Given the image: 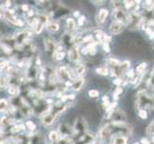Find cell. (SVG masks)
<instances>
[{"label":"cell","instance_id":"cell-1","mask_svg":"<svg viewBox=\"0 0 154 144\" xmlns=\"http://www.w3.org/2000/svg\"><path fill=\"white\" fill-rule=\"evenodd\" d=\"M137 108L141 110L154 109V96L147 94L146 91H141L138 94Z\"/></svg>","mask_w":154,"mask_h":144},{"label":"cell","instance_id":"cell-2","mask_svg":"<svg viewBox=\"0 0 154 144\" xmlns=\"http://www.w3.org/2000/svg\"><path fill=\"white\" fill-rule=\"evenodd\" d=\"M113 18L116 22H120L122 24L128 23V17H127L126 13L123 9H116L113 12Z\"/></svg>","mask_w":154,"mask_h":144},{"label":"cell","instance_id":"cell-3","mask_svg":"<svg viewBox=\"0 0 154 144\" xmlns=\"http://www.w3.org/2000/svg\"><path fill=\"white\" fill-rule=\"evenodd\" d=\"M125 28V25L122 24L120 22H116V21H114V22L110 25L109 27V32L112 35H117V34H120L122 31L124 30Z\"/></svg>","mask_w":154,"mask_h":144},{"label":"cell","instance_id":"cell-4","mask_svg":"<svg viewBox=\"0 0 154 144\" xmlns=\"http://www.w3.org/2000/svg\"><path fill=\"white\" fill-rule=\"evenodd\" d=\"M109 118L114 120V122H125L126 117H125V114L122 113V111H115L114 110L109 114Z\"/></svg>","mask_w":154,"mask_h":144},{"label":"cell","instance_id":"cell-5","mask_svg":"<svg viewBox=\"0 0 154 144\" xmlns=\"http://www.w3.org/2000/svg\"><path fill=\"white\" fill-rule=\"evenodd\" d=\"M141 21H142L141 17L137 13H135V12L132 13L130 14L129 18H128V22H130V25L132 26V27H138Z\"/></svg>","mask_w":154,"mask_h":144},{"label":"cell","instance_id":"cell-6","mask_svg":"<svg viewBox=\"0 0 154 144\" xmlns=\"http://www.w3.org/2000/svg\"><path fill=\"white\" fill-rule=\"evenodd\" d=\"M111 134H112V131H111V129L108 126L103 127L100 131V136L102 138V140H103V141L108 140Z\"/></svg>","mask_w":154,"mask_h":144},{"label":"cell","instance_id":"cell-7","mask_svg":"<svg viewBox=\"0 0 154 144\" xmlns=\"http://www.w3.org/2000/svg\"><path fill=\"white\" fill-rule=\"evenodd\" d=\"M68 57H69V60L71 62H77L79 61V52L78 50V47L74 46L72 47L70 50L68 52Z\"/></svg>","mask_w":154,"mask_h":144},{"label":"cell","instance_id":"cell-8","mask_svg":"<svg viewBox=\"0 0 154 144\" xmlns=\"http://www.w3.org/2000/svg\"><path fill=\"white\" fill-rule=\"evenodd\" d=\"M45 50L49 54H53L55 52V41L52 39H45L44 40Z\"/></svg>","mask_w":154,"mask_h":144},{"label":"cell","instance_id":"cell-9","mask_svg":"<svg viewBox=\"0 0 154 144\" xmlns=\"http://www.w3.org/2000/svg\"><path fill=\"white\" fill-rule=\"evenodd\" d=\"M56 118V113H47L44 114V116L42 117V122L45 124V125H51L53 122L55 121Z\"/></svg>","mask_w":154,"mask_h":144},{"label":"cell","instance_id":"cell-10","mask_svg":"<svg viewBox=\"0 0 154 144\" xmlns=\"http://www.w3.org/2000/svg\"><path fill=\"white\" fill-rule=\"evenodd\" d=\"M60 78L63 80V81H69V80L72 79V76L70 75V73H69V70L68 68L65 67V66H62L60 68Z\"/></svg>","mask_w":154,"mask_h":144},{"label":"cell","instance_id":"cell-11","mask_svg":"<svg viewBox=\"0 0 154 144\" xmlns=\"http://www.w3.org/2000/svg\"><path fill=\"white\" fill-rule=\"evenodd\" d=\"M83 85H84V79L82 77H79L73 82L72 87H73L74 90H76V91H79V90L82 88Z\"/></svg>","mask_w":154,"mask_h":144},{"label":"cell","instance_id":"cell-12","mask_svg":"<svg viewBox=\"0 0 154 144\" xmlns=\"http://www.w3.org/2000/svg\"><path fill=\"white\" fill-rule=\"evenodd\" d=\"M107 15H108V11L106 9L100 10L99 14H98V22L99 23H103L105 21V19H106V18H107Z\"/></svg>","mask_w":154,"mask_h":144},{"label":"cell","instance_id":"cell-13","mask_svg":"<svg viewBox=\"0 0 154 144\" xmlns=\"http://www.w3.org/2000/svg\"><path fill=\"white\" fill-rule=\"evenodd\" d=\"M126 137L121 134L115 136L113 138V144H126Z\"/></svg>","mask_w":154,"mask_h":144},{"label":"cell","instance_id":"cell-14","mask_svg":"<svg viewBox=\"0 0 154 144\" xmlns=\"http://www.w3.org/2000/svg\"><path fill=\"white\" fill-rule=\"evenodd\" d=\"M66 25H67V28H68L69 32H74L77 28V23L74 18H68L66 20Z\"/></svg>","mask_w":154,"mask_h":144},{"label":"cell","instance_id":"cell-15","mask_svg":"<svg viewBox=\"0 0 154 144\" xmlns=\"http://www.w3.org/2000/svg\"><path fill=\"white\" fill-rule=\"evenodd\" d=\"M46 29L48 32H50V33H56V32H57L58 30H60V25L56 22H52V23L47 25Z\"/></svg>","mask_w":154,"mask_h":144},{"label":"cell","instance_id":"cell-16","mask_svg":"<svg viewBox=\"0 0 154 144\" xmlns=\"http://www.w3.org/2000/svg\"><path fill=\"white\" fill-rule=\"evenodd\" d=\"M8 92L13 96H17L19 93V88L17 86H15V85H11L8 88Z\"/></svg>","mask_w":154,"mask_h":144},{"label":"cell","instance_id":"cell-17","mask_svg":"<svg viewBox=\"0 0 154 144\" xmlns=\"http://www.w3.org/2000/svg\"><path fill=\"white\" fill-rule=\"evenodd\" d=\"M118 67L120 68L119 74H123V73H125V71L128 70V68H129V62H128V61H125V62H124L123 63H121V65H120Z\"/></svg>","mask_w":154,"mask_h":144},{"label":"cell","instance_id":"cell-18","mask_svg":"<svg viewBox=\"0 0 154 144\" xmlns=\"http://www.w3.org/2000/svg\"><path fill=\"white\" fill-rule=\"evenodd\" d=\"M84 71H85V66L84 65H78L76 67H75V74L78 76H81L82 75V74L84 73Z\"/></svg>","mask_w":154,"mask_h":144},{"label":"cell","instance_id":"cell-19","mask_svg":"<svg viewBox=\"0 0 154 144\" xmlns=\"http://www.w3.org/2000/svg\"><path fill=\"white\" fill-rule=\"evenodd\" d=\"M58 133L57 131H51L50 134H49V139L52 141V142H57L58 140Z\"/></svg>","mask_w":154,"mask_h":144},{"label":"cell","instance_id":"cell-20","mask_svg":"<svg viewBox=\"0 0 154 144\" xmlns=\"http://www.w3.org/2000/svg\"><path fill=\"white\" fill-rule=\"evenodd\" d=\"M146 132V135L147 136H152L154 134V119L151 121V123L147 126Z\"/></svg>","mask_w":154,"mask_h":144},{"label":"cell","instance_id":"cell-21","mask_svg":"<svg viewBox=\"0 0 154 144\" xmlns=\"http://www.w3.org/2000/svg\"><path fill=\"white\" fill-rule=\"evenodd\" d=\"M108 63H109V66H111L112 67H118L120 65H121V62L118 61V60H116V59L114 58H110L108 59Z\"/></svg>","mask_w":154,"mask_h":144},{"label":"cell","instance_id":"cell-22","mask_svg":"<svg viewBox=\"0 0 154 144\" xmlns=\"http://www.w3.org/2000/svg\"><path fill=\"white\" fill-rule=\"evenodd\" d=\"M144 8L146 11H152L154 9V2L153 1H146L144 3Z\"/></svg>","mask_w":154,"mask_h":144},{"label":"cell","instance_id":"cell-23","mask_svg":"<svg viewBox=\"0 0 154 144\" xmlns=\"http://www.w3.org/2000/svg\"><path fill=\"white\" fill-rule=\"evenodd\" d=\"M146 62H142L141 65H139L137 67H136V72L137 74H142L143 72H144V70L146 69Z\"/></svg>","mask_w":154,"mask_h":144},{"label":"cell","instance_id":"cell-24","mask_svg":"<svg viewBox=\"0 0 154 144\" xmlns=\"http://www.w3.org/2000/svg\"><path fill=\"white\" fill-rule=\"evenodd\" d=\"M88 95L91 98H97V97H99L100 92H99V90H97V89H90L88 91Z\"/></svg>","mask_w":154,"mask_h":144},{"label":"cell","instance_id":"cell-25","mask_svg":"<svg viewBox=\"0 0 154 144\" xmlns=\"http://www.w3.org/2000/svg\"><path fill=\"white\" fill-rule=\"evenodd\" d=\"M96 72L100 75H107L108 74V69L106 67H100L96 69Z\"/></svg>","mask_w":154,"mask_h":144},{"label":"cell","instance_id":"cell-26","mask_svg":"<svg viewBox=\"0 0 154 144\" xmlns=\"http://www.w3.org/2000/svg\"><path fill=\"white\" fill-rule=\"evenodd\" d=\"M8 106V102L5 99H1L0 100V111H3L4 110H6Z\"/></svg>","mask_w":154,"mask_h":144},{"label":"cell","instance_id":"cell-27","mask_svg":"<svg viewBox=\"0 0 154 144\" xmlns=\"http://www.w3.org/2000/svg\"><path fill=\"white\" fill-rule=\"evenodd\" d=\"M65 57V53L64 52H57V54H56V59L57 61H61L63 60V58Z\"/></svg>","mask_w":154,"mask_h":144},{"label":"cell","instance_id":"cell-28","mask_svg":"<svg viewBox=\"0 0 154 144\" xmlns=\"http://www.w3.org/2000/svg\"><path fill=\"white\" fill-rule=\"evenodd\" d=\"M139 116L141 117L142 119H146L147 117V113L146 110H139Z\"/></svg>","mask_w":154,"mask_h":144},{"label":"cell","instance_id":"cell-29","mask_svg":"<svg viewBox=\"0 0 154 144\" xmlns=\"http://www.w3.org/2000/svg\"><path fill=\"white\" fill-rule=\"evenodd\" d=\"M7 81H6V79L5 78H0V88H4L5 87L7 86Z\"/></svg>","mask_w":154,"mask_h":144},{"label":"cell","instance_id":"cell-30","mask_svg":"<svg viewBox=\"0 0 154 144\" xmlns=\"http://www.w3.org/2000/svg\"><path fill=\"white\" fill-rule=\"evenodd\" d=\"M123 3H124V6H125L126 9H130V8L134 5V4H133V3H134L133 1H124Z\"/></svg>","mask_w":154,"mask_h":144},{"label":"cell","instance_id":"cell-31","mask_svg":"<svg viewBox=\"0 0 154 144\" xmlns=\"http://www.w3.org/2000/svg\"><path fill=\"white\" fill-rule=\"evenodd\" d=\"M27 127L29 128V129L31 130V131H33V130H35V123L34 122H32V121H28L27 122Z\"/></svg>","mask_w":154,"mask_h":144},{"label":"cell","instance_id":"cell-32","mask_svg":"<svg viewBox=\"0 0 154 144\" xmlns=\"http://www.w3.org/2000/svg\"><path fill=\"white\" fill-rule=\"evenodd\" d=\"M148 83H149L150 86L154 88V72H153V74L151 75V77L149 78V80H148Z\"/></svg>","mask_w":154,"mask_h":144},{"label":"cell","instance_id":"cell-33","mask_svg":"<svg viewBox=\"0 0 154 144\" xmlns=\"http://www.w3.org/2000/svg\"><path fill=\"white\" fill-rule=\"evenodd\" d=\"M103 50H104L105 52H109V51H110V47H109L108 43H104V42H103Z\"/></svg>","mask_w":154,"mask_h":144},{"label":"cell","instance_id":"cell-34","mask_svg":"<svg viewBox=\"0 0 154 144\" xmlns=\"http://www.w3.org/2000/svg\"><path fill=\"white\" fill-rule=\"evenodd\" d=\"M84 20H85V17H83V15H82V17L79 18V26L82 25L83 22H84Z\"/></svg>","mask_w":154,"mask_h":144},{"label":"cell","instance_id":"cell-35","mask_svg":"<svg viewBox=\"0 0 154 144\" xmlns=\"http://www.w3.org/2000/svg\"><path fill=\"white\" fill-rule=\"evenodd\" d=\"M122 91H123V89H122L121 88H118L116 90H115V92H114V95H116V96H118Z\"/></svg>","mask_w":154,"mask_h":144},{"label":"cell","instance_id":"cell-36","mask_svg":"<svg viewBox=\"0 0 154 144\" xmlns=\"http://www.w3.org/2000/svg\"><path fill=\"white\" fill-rule=\"evenodd\" d=\"M122 83H123V82H122V80H121L120 78H118V79H116V80H114V84H116V85H118V86H119V85H121Z\"/></svg>","mask_w":154,"mask_h":144},{"label":"cell","instance_id":"cell-37","mask_svg":"<svg viewBox=\"0 0 154 144\" xmlns=\"http://www.w3.org/2000/svg\"><path fill=\"white\" fill-rule=\"evenodd\" d=\"M127 76H128L129 78H133L134 77V72L132 71V70L128 71V72H127Z\"/></svg>","mask_w":154,"mask_h":144},{"label":"cell","instance_id":"cell-38","mask_svg":"<svg viewBox=\"0 0 154 144\" xmlns=\"http://www.w3.org/2000/svg\"><path fill=\"white\" fill-rule=\"evenodd\" d=\"M142 143L143 144H150V142L148 141L146 138H142Z\"/></svg>","mask_w":154,"mask_h":144},{"label":"cell","instance_id":"cell-39","mask_svg":"<svg viewBox=\"0 0 154 144\" xmlns=\"http://www.w3.org/2000/svg\"><path fill=\"white\" fill-rule=\"evenodd\" d=\"M22 10L26 11V12H29V7L27 6V5H24V6H22Z\"/></svg>","mask_w":154,"mask_h":144},{"label":"cell","instance_id":"cell-40","mask_svg":"<svg viewBox=\"0 0 154 144\" xmlns=\"http://www.w3.org/2000/svg\"><path fill=\"white\" fill-rule=\"evenodd\" d=\"M93 3H96V5H103V1H93Z\"/></svg>","mask_w":154,"mask_h":144},{"label":"cell","instance_id":"cell-41","mask_svg":"<svg viewBox=\"0 0 154 144\" xmlns=\"http://www.w3.org/2000/svg\"><path fill=\"white\" fill-rule=\"evenodd\" d=\"M3 142V137H2V135H0V143Z\"/></svg>","mask_w":154,"mask_h":144},{"label":"cell","instance_id":"cell-42","mask_svg":"<svg viewBox=\"0 0 154 144\" xmlns=\"http://www.w3.org/2000/svg\"><path fill=\"white\" fill-rule=\"evenodd\" d=\"M75 14V15H76V17H79V12H76V13H75V14Z\"/></svg>","mask_w":154,"mask_h":144},{"label":"cell","instance_id":"cell-43","mask_svg":"<svg viewBox=\"0 0 154 144\" xmlns=\"http://www.w3.org/2000/svg\"><path fill=\"white\" fill-rule=\"evenodd\" d=\"M152 140H153V142H154V134H153V136H152Z\"/></svg>","mask_w":154,"mask_h":144},{"label":"cell","instance_id":"cell-44","mask_svg":"<svg viewBox=\"0 0 154 144\" xmlns=\"http://www.w3.org/2000/svg\"><path fill=\"white\" fill-rule=\"evenodd\" d=\"M134 144H139V143H138V142H136V143H134Z\"/></svg>","mask_w":154,"mask_h":144},{"label":"cell","instance_id":"cell-45","mask_svg":"<svg viewBox=\"0 0 154 144\" xmlns=\"http://www.w3.org/2000/svg\"><path fill=\"white\" fill-rule=\"evenodd\" d=\"M10 144H15V143H10Z\"/></svg>","mask_w":154,"mask_h":144}]
</instances>
